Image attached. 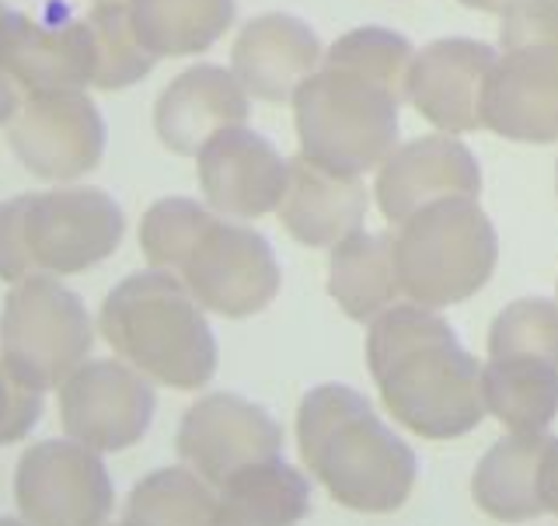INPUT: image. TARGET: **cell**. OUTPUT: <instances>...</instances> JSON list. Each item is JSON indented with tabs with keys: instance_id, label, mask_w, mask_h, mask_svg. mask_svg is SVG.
Segmentation results:
<instances>
[{
	"instance_id": "cell-1",
	"label": "cell",
	"mask_w": 558,
	"mask_h": 526,
	"mask_svg": "<svg viewBox=\"0 0 558 526\" xmlns=\"http://www.w3.org/2000/svg\"><path fill=\"white\" fill-rule=\"evenodd\" d=\"M293 436L304 470L349 513L388 516L415 492V450L349 383L311 388L296 405Z\"/></svg>"
},
{
	"instance_id": "cell-22",
	"label": "cell",
	"mask_w": 558,
	"mask_h": 526,
	"mask_svg": "<svg viewBox=\"0 0 558 526\" xmlns=\"http://www.w3.org/2000/svg\"><path fill=\"white\" fill-rule=\"evenodd\" d=\"M307 513V470L283 457L244 467L217 488V526H301Z\"/></svg>"
},
{
	"instance_id": "cell-11",
	"label": "cell",
	"mask_w": 558,
	"mask_h": 526,
	"mask_svg": "<svg viewBox=\"0 0 558 526\" xmlns=\"http://www.w3.org/2000/svg\"><path fill=\"white\" fill-rule=\"evenodd\" d=\"M57 412L63 436L109 457L147 436L157 412V391L154 380L133 370L126 359H84L57 388Z\"/></svg>"
},
{
	"instance_id": "cell-20",
	"label": "cell",
	"mask_w": 558,
	"mask_h": 526,
	"mask_svg": "<svg viewBox=\"0 0 558 526\" xmlns=\"http://www.w3.org/2000/svg\"><path fill=\"white\" fill-rule=\"evenodd\" d=\"M366 209H371V192L363 179L328 171L296 154L287 171V188L276 206V217L304 248H336L342 237L360 231Z\"/></svg>"
},
{
	"instance_id": "cell-16",
	"label": "cell",
	"mask_w": 558,
	"mask_h": 526,
	"mask_svg": "<svg viewBox=\"0 0 558 526\" xmlns=\"http://www.w3.org/2000/svg\"><path fill=\"white\" fill-rule=\"evenodd\" d=\"M482 192V168L461 139L447 133L418 136L412 144L395 147L377 168L374 199L380 217L391 227L409 220L415 209L436 199L471 196Z\"/></svg>"
},
{
	"instance_id": "cell-37",
	"label": "cell",
	"mask_w": 558,
	"mask_h": 526,
	"mask_svg": "<svg viewBox=\"0 0 558 526\" xmlns=\"http://www.w3.org/2000/svg\"><path fill=\"white\" fill-rule=\"evenodd\" d=\"M101 526H119V519H116V523H112V519H109V523H101Z\"/></svg>"
},
{
	"instance_id": "cell-18",
	"label": "cell",
	"mask_w": 558,
	"mask_h": 526,
	"mask_svg": "<svg viewBox=\"0 0 558 526\" xmlns=\"http://www.w3.org/2000/svg\"><path fill=\"white\" fill-rule=\"evenodd\" d=\"M322 66V42L304 17L269 11L238 32L231 49V74L244 95L258 101H290L314 70Z\"/></svg>"
},
{
	"instance_id": "cell-15",
	"label": "cell",
	"mask_w": 558,
	"mask_h": 526,
	"mask_svg": "<svg viewBox=\"0 0 558 526\" xmlns=\"http://www.w3.org/2000/svg\"><path fill=\"white\" fill-rule=\"evenodd\" d=\"M482 126L520 144L558 139V46H517L488 66Z\"/></svg>"
},
{
	"instance_id": "cell-35",
	"label": "cell",
	"mask_w": 558,
	"mask_h": 526,
	"mask_svg": "<svg viewBox=\"0 0 558 526\" xmlns=\"http://www.w3.org/2000/svg\"><path fill=\"white\" fill-rule=\"evenodd\" d=\"M461 4H468V8H478V11H502L510 0H461Z\"/></svg>"
},
{
	"instance_id": "cell-29",
	"label": "cell",
	"mask_w": 558,
	"mask_h": 526,
	"mask_svg": "<svg viewBox=\"0 0 558 526\" xmlns=\"http://www.w3.org/2000/svg\"><path fill=\"white\" fill-rule=\"evenodd\" d=\"M214 220V209L189 196H165L150 203L147 213L140 217V252H144L147 266L179 272Z\"/></svg>"
},
{
	"instance_id": "cell-31",
	"label": "cell",
	"mask_w": 558,
	"mask_h": 526,
	"mask_svg": "<svg viewBox=\"0 0 558 526\" xmlns=\"http://www.w3.org/2000/svg\"><path fill=\"white\" fill-rule=\"evenodd\" d=\"M502 49L558 46V0H510L499 28Z\"/></svg>"
},
{
	"instance_id": "cell-7",
	"label": "cell",
	"mask_w": 558,
	"mask_h": 526,
	"mask_svg": "<svg viewBox=\"0 0 558 526\" xmlns=\"http://www.w3.org/2000/svg\"><path fill=\"white\" fill-rule=\"evenodd\" d=\"M0 130L17 164L52 185L77 182L95 171L109 144V130L87 87L4 91Z\"/></svg>"
},
{
	"instance_id": "cell-12",
	"label": "cell",
	"mask_w": 558,
	"mask_h": 526,
	"mask_svg": "<svg viewBox=\"0 0 558 526\" xmlns=\"http://www.w3.org/2000/svg\"><path fill=\"white\" fill-rule=\"evenodd\" d=\"M174 450H179V461L196 470L206 485L220 488L244 467L283 457L287 436L255 401L231 391H214L185 408Z\"/></svg>"
},
{
	"instance_id": "cell-5",
	"label": "cell",
	"mask_w": 558,
	"mask_h": 526,
	"mask_svg": "<svg viewBox=\"0 0 558 526\" xmlns=\"http://www.w3.org/2000/svg\"><path fill=\"white\" fill-rule=\"evenodd\" d=\"M95 321L60 276L32 272L11 283L0 304V374L22 388L52 394L92 359Z\"/></svg>"
},
{
	"instance_id": "cell-26",
	"label": "cell",
	"mask_w": 558,
	"mask_h": 526,
	"mask_svg": "<svg viewBox=\"0 0 558 526\" xmlns=\"http://www.w3.org/2000/svg\"><path fill=\"white\" fill-rule=\"evenodd\" d=\"M119 526H217V488L185 464L157 467L133 485Z\"/></svg>"
},
{
	"instance_id": "cell-38",
	"label": "cell",
	"mask_w": 558,
	"mask_h": 526,
	"mask_svg": "<svg viewBox=\"0 0 558 526\" xmlns=\"http://www.w3.org/2000/svg\"><path fill=\"white\" fill-rule=\"evenodd\" d=\"M95 4H98V0H95Z\"/></svg>"
},
{
	"instance_id": "cell-8",
	"label": "cell",
	"mask_w": 558,
	"mask_h": 526,
	"mask_svg": "<svg viewBox=\"0 0 558 526\" xmlns=\"http://www.w3.org/2000/svg\"><path fill=\"white\" fill-rule=\"evenodd\" d=\"M22 231L35 272L77 276L112 258L126 234V213L105 188L52 185L22 192Z\"/></svg>"
},
{
	"instance_id": "cell-19",
	"label": "cell",
	"mask_w": 558,
	"mask_h": 526,
	"mask_svg": "<svg viewBox=\"0 0 558 526\" xmlns=\"http://www.w3.org/2000/svg\"><path fill=\"white\" fill-rule=\"evenodd\" d=\"M252 115V98L231 74V66L196 63L182 70L154 101L157 139L179 157H196L199 147L223 126Z\"/></svg>"
},
{
	"instance_id": "cell-34",
	"label": "cell",
	"mask_w": 558,
	"mask_h": 526,
	"mask_svg": "<svg viewBox=\"0 0 558 526\" xmlns=\"http://www.w3.org/2000/svg\"><path fill=\"white\" fill-rule=\"evenodd\" d=\"M541 502H545V513L558 519V440L551 436L545 447V457H541Z\"/></svg>"
},
{
	"instance_id": "cell-6",
	"label": "cell",
	"mask_w": 558,
	"mask_h": 526,
	"mask_svg": "<svg viewBox=\"0 0 558 526\" xmlns=\"http://www.w3.org/2000/svg\"><path fill=\"white\" fill-rule=\"evenodd\" d=\"M391 423L418 440H461L485 423L482 363L453 339H436L374 374Z\"/></svg>"
},
{
	"instance_id": "cell-33",
	"label": "cell",
	"mask_w": 558,
	"mask_h": 526,
	"mask_svg": "<svg viewBox=\"0 0 558 526\" xmlns=\"http://www.w3.org/2000/svg\"><path fill=\"white\" fill-rule=\"evenodd\" d=\"M32 258L25 248V231H22V199L0 203V279L11 286L17 279L32 276Z\"/></svg>"
},
{
	"instance_id": "cell-32",
	"label": "cell",
	"mask_w": 558,
	"mask_h": 526,
	"mask_svg": "<svg viewBox=\"0 0 558 526\" xmlns=\"http://www.w3.org/2000/svg\"><path fill=\"white\" fill-rule=\"evenodd\" d=\"M43 408H46V394L22 388V383L0 374V447H14L28 440V432L39 426Z\"/></svg>"
},
{
	"instance_id": "cell-17",
	"label": "cell",
	"mask_w": 558,
	"mask_h": 526,
	"mask_svg": "<svg viewBox=\"0 0 558 526\" xmlns=\"http://www.w3.org/2000/svg\"><path fill=\"white\" fill-rule=\"evenodd\" d=\"M496 49L475 39H436L415 52L409 70L412 109L444 133L482 130V95Z\"/></svg>"
},
{
	"instance_id": "cell-10",
	"label": "cell",
	"mask_w": 558,
	"mask_h": 526,
	"mask_svg": "<svg viewBox=\"0 0 558 526\" xmlns=\"http://www.w3.org/2000/svg\"><path fill=\"white\" fill-rule=\"evenodd\" d=\"M185 290L206 314L244 321L266 310L283 286L272 244L241 220L217 217L179 269Z\"/></svg>"
},
{
	"instance_id": "cell-2",
	"label": "cell",
	"mask_w": 558,
	"mask_h": 526,
	"mask_svg": "<svg viewBox=\"0 0 558 526\" xmlns=\"http://www.w3.org/2000/svg\"><path fill=\"white\" fill-rule=\"evenodd\" d=\"M98 331L119 359L157 388L203 391L217 374V335L179 272L147 266L116 283L101 301Z\"/></svg>"
},
{
	"instance_id": "cell-23",
	"label": "cell",
	"mask_w": 558,
	"mask_h": 526,
	"mask_svg": "<svg viewBox=\"0 0 558 526\" xmlns=\"http://www.w3.org/2000/svg\"><path fill=\"white\" fill-rule=\"evenodd\" d=\"M328 252V296L349 321L366 325L384 307L401 301L395 234H374L360 227Z\"/></svg>"
},
{
	"instance_id": "cell-14",
	"label": "cell",
	"mask_w": 558,
	"mask_h": 526,
	"mask_svg": "<svg viewBox=\"0 0 558 526\" xmlns=\"http://www.w3.org/2000/svg\"><path fill=\"white\" fill-rule=\"evenodd\" d=\"M95 42L84 17H32L0 4V84L4 91L92 87Z\"/></svg>"
},
{
	"instance_id": "cell-9",
	"label": "cell",
	"mask_w": 558,
	"mask_h": 526,
	"mask_svg": "<svg viewBox=\"0 0 558 526\" xmlns=\"http://www.w3.org/2000/svg\"><path fill=\"white\" fill-rule=\"evenodd\" d=\"M11 496L28 526H101L116 513L109 464L70 436H49L22 450Z\"/></svg>"
},
{
	"instance_id": "cell-3",
	"label": "cell",
	"mask_w": 558,
	"mask_h": 526,
	"mask_svg": "<svg viewBox=\"0 0 558 526\" xmlns=\"http://www.w3.org/2000/svg\"><path fill=\"white\" fill-rule=\"evenodd\" d=\"M499 237L478 199L450 196L415 209L395 227L401 296L444 310L475 296L496 272Z\"/></svg>"
},
{
	"instance_id": "cell-24",
	"label": "cell",
	"mask_w": 558,
	"mask_h": 526,
	"mask_svg": "<svg viewBox=\"0 0 558 526\" xmlns=\"http://www.w3.org/2000/svg\"><path fill=\"white\" fill-rule=\"evenodd\" d=\"M154 60L199 57L234 25V0H122Z\"/></svg>"
},
{
	"instance_id": "cell-30",
	"label": "cell",
	"mask_w": 558,
	"mask_h": 526,
	"mask_svg": "<svg viewBox=\"0 0 558 526\" xmlns=\"http://www.w3.org/2000/svg\"><path fill=\"white\" fill-rule=\"evenodd\" d=\"M545 359L558 366V301L520 296L488 328V359Z\"/></svg>"
},
{
	"instance_id": "cell-21",
	"label": "cell",
	"mask_w": 558,
	"mask_h": 526,
	"mask_svg": "<svg viewBox=\"0 0 558 526\" xmlns=\"http://www.w3.org/2000/svg\"><path fill=\"white\" fill-rule=\"evenodd\" d=\"M551 432H506L471 470V502L496 523H531L545 516L541 457Z\"/></svg>"
},
{
	"instance_id": "cell-36",
	"label": "cell",
	"mask_w": 558,
	"mask_h": 526,
	"mask_svg": "<svg viewBox=\"0 0 558 526\" xmlns=\"http://www.w3.org/2000/svg\"><path fill=\"white\" fill-rule=\"evenodd\" d=\"M0 526H28V523H25L22 516L14 513V516H0Z\"/></svg>"
},
{
	"instance_id": "cell-13",
	"label": "cell",
	"mask_w": 558,
	"mask_h": 526,
	"mask_svg": "<svg viewBox=\"0 0 558 526\" xmlns=\"http://www.w3.org/2000/svg\"><path fill=\"white\" fill-rule=\"evenodd\" d=\"M290 161L248 122L223 126L196 154L203 203L223 220H258L276 213Z\"/></svg>"
},
{
	"instance_id": "cell-4",
	"label": "cell",
	"mask_w": 558,
	"mask_h": 526,
	"mask_svg": "<svg viewBox=\"0 0 558 526\" xmlns=\"http://www.w3.org/2000/svg\"><path fill=\"white\" fill-rule=\"evenodd\" d=\"M293 126L301 157L328 171L356 174L377 171L398 147V98L353 70L318 66L296 87Z\"/></svg>"
},
{
	"instance_id": "cell-25",
	"label": "cell",
	"mask_w": 558,
	"mask_h": 526,
	"mask_svg": "<svg viewBox=\"0 0 558 526\" xmlns=\"http://www.w3.org/2000/svg\"><path fill=\"white\" fill-rule=\"evenodd\" d=\"M485 415L506 432H548L558 418V366L545 359L482 363Z\"/></svg>"
},
{
	"instance_id": "cell-28",
	"label": "cell",
	"mask_w": 558,
	"mask_h": 526,
	"mask_svg": "<svg viewBox=\"0 0 558 526\" xmlns=\"http://www.w3.org/2000/svg\"><path fill=\"white\" fill-rule=\"evenodd\" d=\"M412 60H415V49L405 35L380 28V25H363V28L339 35L322 57V66L353 70V74L388 87L398 101H405Z\"/></svg>"
},
{
	"instance_id": "cell-27",
	"label": "cell",
	"mask_w": 558,
	"mask_h": 526,
	"mask_svg": "<svg viewBox=\"0 0 558 526\" xmlns=\"http://www.w3.org/2000/svg\"><path fill=\"white\" fill-rule=\"evenodd\" d=\"M84 25L92 32L95 42V77L92 87L98 91H122L144 81L154 70V57L136 39L130 25V14L122 0H98V4L84 14Z\"/></svg>"
}]
</instances>
